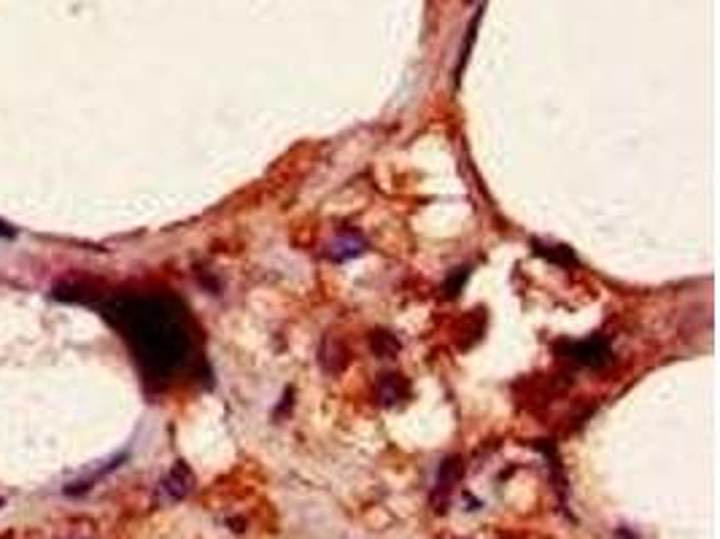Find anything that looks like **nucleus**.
I'll list each match as a JSON object with an SVG mask.
<instances>
[{
  "label": "nucleus",
  "mask_w": 720,
  "mask_h": 539,
  "mask_svg": "<svg viewBox=\"0 0 720 539\" xmlns=\"http://www.w3.org/2000/svg\"><path fill=\"white\" fill-rule=\"evenodd\" d=\"M111 319L151 378H165L186 362L189 332L168 297H125L111 308Z\"/></svg>",
  "instance_id": "f257e3e1"
},
{
  "label": "nucleus",
  "mask_w": 720,
  "mask_h": 539,
  "mask_svg": "<svg viewBox=\"0 0 720 539\" xmlns=\"http://www.w3.org/2000/svg\"><path fill=\"white\" fill-rule=\"evenodd\" d=\"M0 507H3V499H0Z\"/></svg>",
  "instance_id": "39448f33"
},
{
  "label": "nucleus",
  "mask_w": 720,
  "mask_h": 539,
  "mask_svg": "<svg viewBox=\"0 0 720 539\" xmlns=\"http://www.w3.org/2000/svg\"><path fill=\"white\" fill-rule=\"evenodd\" d=\"M607 353H610V351H607V343L599 340V337L586 340V343L572 345V359H577L580 364H591V367L602 364V362H607Z\"/></svg>",
  "instance_id": "f03ea898"
},
{
  "label": "nucleus",
  "mask_w": 720,
  "mask_h": 539,
  "mask_svg": "<svg viewBox=\"0 0 720 539\" xmlns=\"http://www.w3.org/2000/svg\"><path fill=\"white\" fill-rule=\"evenodd\" d=\"M189 486H192V475H189V469L184 464H178L170 472V477L165 480V488L170 491V496L173 499H181V496H186L189 493Z\"/></svg>",
  "instance_id": "7ed1b4c3"
},
{
  "label": "nucleus",
  "mask_w": 720,
  "mask_h": 539,
  "mask_svg": "<svg viewBox=\"0 0 720 539\" xmlns=\"http://www.w3.org/2000/svg\"><path fill=\"white\" fill-rule=\"evenodd\" d=\"M0 235H14V229H8L6 224H0Z\"/></svg>",
  "instance_id": "20e7f679"
}]
</instances>
